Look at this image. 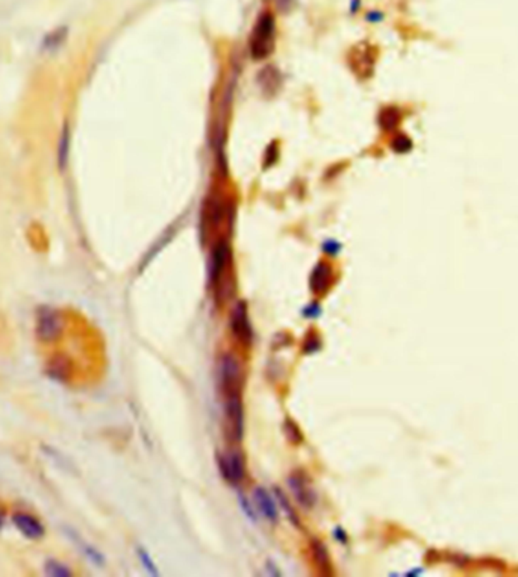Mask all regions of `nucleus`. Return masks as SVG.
Masks as SVG:
<instances>
[{
  "label": "nucleus",
  "instance_id": "9",
  "mask_svg": "<svg viewBox=\"0 0 518 577\" xmlns=\"http://www.w3.org/2000/svg\"><path fill=\"white\" fill-rule=\"evenodd\" d=\"M12 523L20 534L29 539H40L44 536V526L32 515L17 512L12 515Z\"/></svg>",
  "mask_w": 518,
  "mask_h": 577
},
{
  "label": "nucleus",
  "instance_id": "5",
  "mask_svg": "<svg viewBox=\"0 0 518 577\" xmlns=\"http://www.w3.org/2000/svg\"><path fill=\"white\" fill-rule=\"evenodd\" d=\"M226 433L232 441H241L244 435V408L241 396L225 397Z\"/></svg>",
  "mask_w": 518,
  "mask_h": 577
},
{
  "label": "nucleus",
  "instance_id": "6",
  "mask_svg": "<svg viewBox=\"0 0 518 577\" xmlns=\"http://www.w3.org/2000/svg\"><path fill=\"white\" fill-rule=\"evenodd\" d=\"M218 468L221 476L231 485H238L246 476V464H244V456L238 450H231V452L217 456Z\"/></svg>",
  "mask_w": 518,
  "mask_h": 577
},
{
  "label": "nucleus",
  "instance_id": "23",
  "mask_svg": "<svg viewBox=\"0 0 518 577\" xmlns=\"http://www.w3.org/2000/svg\"><path fill=\"white\" fill-rule=\"evenodd\" d=\"M323 250L326 251V253L335 256L339 250H341V244L338 241H326L323 244Z\"/></svg>",
  "mask_w": 518,
  "mask_h": 577
},
{
  "label": "nucleus",
  "instance_id": "20",
  "mask_svg": "<svg viewBox=\"0 0 518 577\" xmlns=\"http://www.w3.org/2000/svg\"><path fill=\"white\" fill-rule=\"evenodd\" d=\"M238 503H240V506L243 509L244 515H246L251 523H256V520H258L256 510L254 508H251V505H250V501L247 500V497H244L243 494H238Z\"/></svg>",
  "mask_w": 518,
  "mask_h": 577
},
{
  "label": "nucleus",
  "instance_id": "15",
  "mask_svg": "<svg viewBox=\"0 0 518 577\" xmlns=\"http://www.w3.org/2000/svg\"><path fill=\"white\" fill-rule=\"evenodd\" d=\"M67 38V29L65 27H58L54 32L46 35V40H44V47L46 50H56L63 46V43Z\"/></svg>",
  "mask_w": 518,
  "mask_h": 577
},
{
  "label": "nucleus",
  "instance_id": "18",
  "mask_svg": "<svg viewBox=\"0 0 518 577\" xmlns=\"http://www.w3.org/2000/svg\"><path fill=\"white\" fill-rule=\"evenodd\" d=\"M137 554H138V559H139V562H142V564H143V567H144V569H146L147 573L152 574V576H159L158 567H157V564H155V562H153V559H152L150 554L147 553V550H144L143 547H138V549H137Z\"/></svg>",
  "mask_w": 518,
  "mask_h": 577
},
{
  "label": "nucleus",
  "instance_id": "22",
  "mask_svg": "<svg viewBox=\"0 0 518 577\" xmlns=\"http://www.w3.org/2000/svg\"><path fill=\"white\" fill-rule=\"evenodd\" d=\"M320 338H311V339H306V343H305V353H315V352H318L320 350Z\"/></svg>",
  "mask_w": 518,
  "mask_h": 577
},
{
  "label": "nucleus",
  "instance_id": "3",
  "mask_svg": "<svg viewBox=\"0 0 518 577\" xmlns=\"http://www.w3.org/2000/svg\"><path fill=\"white\" fill-rule=\"evenodd\" d=\"M220 387L223 396H241L243 372L240 362L232 354H223L220 361Z\"/></svg>",
  "mask_w": 518,
  "mask_h": 577
},
{
  "label": "nucleus",
  "instance_id": "21",
  "mask_svg": "<svg viewBox=\"0 0 518 577\" xmlns=\"http://www.w3.org/2000/svg\"><path fill=\"white\" fill-rule=\"evenodd\" d=\"M303 315L306 318H318L322 315V308L320 305H317V303H313V305H308L303 309Z\"/></svg>",
  "mask_w": 518,
  "mask_h": 577
},
{
  "label": "nucleus",
  "instance_id": "24",
  "mask_svg": "<svg viewBox=\"0 0 518 577\" xmlns=\"http://www.w3.org/2000/svg\"><path fill=\"white\" fill-rule=\"evenodd\" d=\"M334 536H335V539H337V541H339V543H341V544H346V543H347L346 530H343L341 528H337V529L334 530Z\"/></svg>",
  "mask_w": 518,
  "mask_h": 577
},
{
  "label": "nucleus",
  "instance_id": "17",
  "mask_svg": "<svg viewBox=\"0 0 518 577\" xmlns=\"http://www.w3.org/2000/svg\"><path fill=\"white\" fill-rule=\"evenodd\" d=\"M275 495H276V499H278V501H279V505L282 506V509L285 510V515L288 517V520H290L294 526H297V528H300V523H299V517H297V514H295V509H293V506H291V503L288 501V499L285 497V494L279 490V488H275Z\"/></svg>",
  "mask_w": 518,
  "mask_h": 577
},
{
  "label": "nucleus",
  "instance_id": "2",
  "mask_svg": "<svg viewBox=\"0 0 518 577\" xmlns=\"http://www.w3.org/2000/svg\"><path fill=\"white\" fill-rule=\"evenodd\" d=\"M275 47V19L271 14L264 12L251 32L250 52L255 59L267 58Z\"/></svg>",
  "mask_w": 518,
  "mask_h": 577
},
{
  "label": "nucleus",
  "instance_id": "16",
  "mask_svg": "<svg viewBox=\"0 0 518 577\" xmlns=\"http://www.w3.org/2000/svg\"><path fill=\"white\" fill-rule=\"evenodd\" d=\"M44 572H46V574L54 576V577H70L73 574L71 569L67 565L55 559L46 561V564H44Z\"/></svg>",
  "mask_w": 518,
  "mask_h": 577
},
{
  "label": "nucleus",
  "instance_id": "19",
  "mask_svg": "<svg viewBox=\"0 0 518 577\" xmlns=\"http://www.w3.org/2000/svg\"><path fill=\"white\" fill-rule=\"evenodd\" d=\"M284 432L286 435V438L290 440L291 442H300L302 441V432L299 431V427L295 423H293L291 420H286L285 425H284Z\"/></svg>",
  "mask_w": 518,
  "mask_h": 577
},
{
  "label": "nucleus",
  "instance_id": "25",
  "mask_svg": "<svg viewBox=\"0 0 518 577\" xmlns=\"http://www.w3.org/2000/svg\"><path fill=\"white\" fill-rule=\"evenodd\" d=\"M2 524H3V517L0 515V528H2Z\"/></svg>",
  "mask_w": 518,
  "mask_h": 577
},
{
  "label": "nucleus",
  "instance_id": "12",
  "mask_svg": "<svg viewBox=\"0 0 518 577\" xmlns=\"http://www.w3.org/2000/svg\"><path fill=\"white\" fill-rule=\"evenodd\" d=\"M330 279H332V271L329 269V265L324 262L317 264L309 278L311 291L315 294L324 293L330 286Z\"/></svg>",
  "mask_w": 518,
  "mask_h": 577
},
{
  "label": "nucleus",
  "instance_id": "1",
  "mask_svg": "<svg viewBox=\"0 0 518 577\" xmlns=\"http://www.w3.org/2000/svg\"><path fill=\"white\" fill-rule=\"evenodd\" d=\"M210 285L216 300H225L232 290V251L229 242L221 240L212 249Z\"/></svg>",
  "mask_w": 518,
  "mask_h": 577
},
{
  "label": "nucleus",
  "instance_id": "10",
  "mask_svg": "<svg viewBox=\"0 0 518 577\" xmlns=\"http://www.w3.org/2000/svg\"><path fill=\"white\" fill-rule=\"evenodd\" d=\"M254 497L256 501L258 510L262 514L264 519L269 520L270 523H276L279 519V510H278L275 500H273V495L265 490V488L258 486L254 491Z\"/></svg>",
  "mask_w": 518,
  "mask_h": 577
},
{
  "label": "nucleus",
  "instance_id": "4",
  "mask_svg": "<svg viewBox=\"0 0 518 577\" xmlns=\"http://www.w3.org/2000/svg\"><path fill=\"white\" fill-rule=\"evenodd\" d=\"M64 329V321L61 314L55 309L43 308L36 317V337L43 343H52L61 337Z\"/></svg>",
  "mask_w": 518,
  "mask_h": 577
},
{
  "label": "nucleus",
  "instance_id": "14",
  "mask_svg": "<svg viewBox=\"0 0 518 577\" xmlns=\"http://www.w3.org/2000/svg\"><path fill=\"white\" fill-rule=\"evenodd\" d=\"M70 538H73V541H75L76 544H79L78 547L80 549V552H82L85 556L90 559L91 562H94L95 565H103V556L102 554L94 549L93 545H90V544H87L85 541H82V539H80L79 536H76V535H71V532H70Z\"/></svg>",
  "mask_w": 518,
  "mask_h": 577
},
{
  "label": "nucleus",
  "instance_id": "7",
  "mask_svg": "<svg viewBox=\"0 0 518 577\" xmlns=\"http://www.w3.org/2000/svg\"><path fill=\"white\" fill-rule=\"evenodd\" d=\"M231 330L236 341L243 346H250L254 339V329L249 318V310L246 302H238L232 309L231 315Z\"/></svg>",
  "mask_w": 518,
  "mask_h": 577
},
{
  "label": "nucleus",
  "instance_id": "11",
  "mask_svg": "<svg viewBox=\"0 0 518 577\" xmlns=\"http://www.w3.org/2000/svg\"><path fill=\"white\" fill-rule=\"evenodd\" d=\"M311 554H313V559L315 562L318 572H320L323 576L334 574V565H332V562H330L329 552L326 549V545H324L320 539H317V538L311 539Z\"/></svg>",
  "mask_w": 518,
  "mask_h": 577
},
{
  "label": "nucleus",
  "instance_id": "8",
  "mask_svg": "<svg viewBox=\"0 0 518 577\" xmlns=\"http://www.w3.org/2000/svg\"><path fill=\"white\" fill-rule=\"evenodd\" d=\"M288 485H290L294 497L300 506H303L305 509L314 508V505L317 503V494L314 491L313 485H311V482L308 480V477L303 475L302 471H294L293 475L288 477Z\"/></svg>",
  "mask_w": 518,
  "mask_h": 577
},
{
  "label": "nucleus",
  "instance_id": "13",
  "mask_svg": "<svg viewBox=\"0 0 518 577\" xmlns=\"http://www.w3.org/2000/svg\"><path fill=\"white\" fill-rule=\"evenodd\" d=\"M69 153H70V129H69V124L65 123L61 132V138H59V143H58V167L61 172H64L65 167H67Z\"/></svg>",
  "mask_w": 518,
  "mask_h": 577
}]
</instances>
